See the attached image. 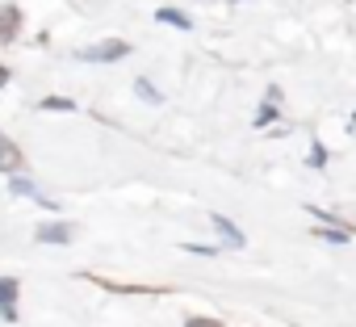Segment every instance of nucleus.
<instances>
[{"label": "nucleus", "mask_w": 356, "mask_h": 327, "mask_svg": "<svg viewBox=\"0 0 356 327\" xmlns=\"http://www.w3.org/2000/svg\"><path fill=\"white\" fill-rule=\"evenodd\" d=\"M126 55H130V42H122V38H109V42H101V47L80 51L84 63H118V59H126Z\"/></svg>", "instance_id": "obj_1"}, {"label": "nucleus", "mask_w": 356, "mask_h": 327, "mask_svg": "<svg viewBox=\"0 0 356 327\" xmlns=\"http://www.w3.org/2000/svg\"><path fill=\"white\" fill-rule=\"evenodd\" d=\"M0 314L9 323L17 319V277H0Z\"/></svg>", "instance_id": "obj_2"}, {"label": "nucleus", "mask_w": 356, "mask_h": 327, "mask_svg": "<svg viewBox=\"0 0 356 327\" xmlns=\"http://www.w3.org/2000/svg\"><path fill=\"white\" fill-rule=\"evenodd\" d=\"M17 168H22V151H17V143H13L9 134H0V173L13 177Z\"/></svg>", "instance_id": "obj_3"}, {"label": "nucleus", "mask_w": 356, "mask_h": 327, "mask_svg": "<svg viewBox=\"0 0 356 327\" xmlns=\"http://www.w3.org/2000/svg\"><path fill=\"white\" fill-rule=\"evenodd\" d=\"M34 235H38V244H72V227L67 223H42Z\"/></svg>", "instance_id": "obj_4"}, {"label": "nucleus", "mask_w": 356, "mask_h": 327, "mask_svg": "<svg viewBox=\"0 0 356 327\" xmlns=\"http://www.w3.org/2000/svg\"><path fill=\"white\" fill-rule=\"evenodd\" d=\"M17 26H22V13L13 5H5V13H0V42H13L17 38Z\"/></svg>", "instance_id": "obj_5"}, {"label": "nucleus", "mask_w": 356, "mask_h": 327, "mask_svg": "<svg viewBox=\"0 0 356 327\" xmlns=\"http://www.w3.org/2000/svg\"><path fill=\"white\" fill-rule=\"evenodd\" d=\"M9 185H13V193H22V198H34V202H38L42 210H55V202H47V198H42V193H38V189H34V185L26 181V177H13Z\"/></svg>", "instance_id": "obj_6"}, {"label": "nucleus", "mask_w": 356, "mask_h": 327, "mask_svg": "<svg viewBox=\"0 0 356 327\" xmlns=\"http://www.w3.org/2000/svg\"><path fill=\"white\" fill-rule=\"evenodd\" d=\"M214 227L222 231V239H227L231 248H243V231H239V227H235L231 218H222V214H214Z\"/></svg>", "instance_id": "obj_7"}, {"label": "nucleus", "mask_w": 356, "mask_h": 327, "mask_svg": "<svg viewBox=\"0 0 356 327\" xmlns=\"http://www.w3.org/2000/svg\"><path fill=\"white\" fill-rule=\"evenodd\" d=\"M38 109H47V113H67V109H76V101H67V97H42Z\"/></svg>", "instance_id": "obj_8"}, {"label": "nucleus", "mask_w": 356, "mask_h": 327, "mask_svg": "<svg viewBox=\"0 0 356 327\" xmlns=\"http://www.w3.org/2000/svg\"><path fill=\"white\" fill-rule=\"evenodd\" d=\"M155 17H159V22H163V26H176V30H189V26H193V22H189V17H185V13H176V9H159V13H155Z\"/></svg>", "instance_id": "obj_9"}, {"label": "nucleus", "mask_w": 356, "mask_h": 327, "mask_svg": "<svg viewBox=\"0 0 356 327\" xmlns=\"http://www.w3.org/2000/svg\"><path fill=\"white\" fill-rule=\"evenodd\" d=\"M268 118H277V93H273V97H268V101L260 105V113H256V122H260V126H264Z\"/></svg>", "instance_id": "obj_10"}, {"label": "nucleus", "mask_w": 356, "mask_h": 327, "mask_svg": "<svg viewBox=\"0 0 356 327\" xmlns=\"http://www.w3.org/2000/svg\"><path fill=\"white\" fill-rule=\"evenodd\" d=\"M185 327H222V323H218V319H202V314H197V319H189Z\"/></svg>", "instance_id": "obj_11"}, {"label": "nucleus", "mask_w": 356, "mask_h": 327, "mask_svg": "<svg viewBox=\"0 0 356 327\" xmlns=\"http://www.w3.org/2000/svg\"><path fill=\"white\" fill-rule=\"evenodd\" d=\"M138 93H143V97H147V101H159V93H155V88H151V84H147V80H138Z\"/></svg>", "instance_id": "obj_12"}, {"label": "nucleus", "mask_w": 356, "mask_h": 327, "mask_svg": "<svg viewBox=\"0 0 356 327\" xmlns=\"http://www.w3.org/2000/svg\"><path fill=\"white\" fill-rule=\"evenodd\" d=\"M5 84H9V67H5V63H0V88H5Z\"/></svg>", "instance_id": "obj_13"}, {"label": "nucleus", "mask_w": 356, "mask_h": 327, "mask_svg": "<svg viewBox=\"0 0 356 327\" xmlns=\"http://www.w3.org/2000/svg\"><path fill=\"white\" fill-rule=\"evenodd\" d=\"M235 5H239V0H235Z\"/></svg>", "instance_id": "obj_14"}]
</instances>
